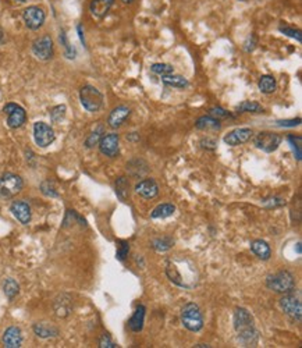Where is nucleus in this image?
Returning a JSON list of instances; mask_svg holds the SVG:
<instances>
[{
  "label": "nucleus",
  "instance_id": "obj_36",
  "mask_svg": "<svg viewBox=\"0 0 302 348\" xmlns=\"http://www.w3.org/2000/svg\"><path fill=\"white\" fill-rule=\"evenodd\" d=\"M288 142L291 145L295 156L298 160H301V137H294V135H288Z\"/></svg>",
  "mask_w": 302,
  "mask_h": 348
},
{
  "label": "nucleus",
  "instance_id": "obj_17",
  "mask_svg": "<svg viewBox=\"0 0 302 348\" xmlns=\"http://www.w3.org/2000/svg\"><path fill=\"white\" fill-rule=\"evenodd\" d=\"M135 192L138 195H141L142 198H145V199H152V198H155L159 194V187H157L155 180L145 178V180H141L135 186Z\"/></svg>",
  "mask_w": 302,
  "mask_h": 348
},
{
  "label": "nucleus",
  "instance_id": "obj_26",
  "mask_svg": "<svg viewBox=\"0 0 302 348\" xmlns=\"http://www.w3.org/2000/svg\"><path fill=\"white\" fill-rule=\"evenodd\" d=\"M162 82L167 86H173V88H180V89H184L189 85V82L187 78L181 76H174V74H169V76L162 77Z\"/></svg>",
  "mask_w": 302,
  "mask_h": 348
},
{
  "label": "nucleus",
  "instance_id": "obj_29",
  "mask_svg": "<svg viewBox=\"0 0 302 348\" xmlns=\"http://www.w3.org/2000/svg\"><path fill=\"white\" fill-rule=\"evenodd\" d=\"M3 291H5V296L7 297L10 301L14 300L20 292L19 283L15 282L14 279H7L5 282V284H3Z\"/></svg>",
  "mask_w": 302,
  "mask_h": 348
},
{
  "label": "nucleus",
  "instance_id": "obj_33",
  "mask_svg": "<svg viewBox=\"0 0 302 348\" xmlns=\"http://www.w3.org/2000/svg\"><path fill=\"white\" fill-rule=\"evenodd\" d=\"M66 112L67 107L64 105H57L55 106L52 110H50V120H52V123H62L64 117H66Z\"/></svg>",
  "mask_w": 302,
  "mask_h": 348
},
{
  "label": "nucleus",
  "instance_id": "obj_49",
  "mask_svg": "<svg viewBox=\"0 0 302 348\" xmlns=\"http://www.w3.org/2000/svg\"><path fill=\"white\" fill-rule=\"evenodd\" d=\"M15 2H20V3H24V2H27V0H15Z\"/></svg>",
  "mask_w": 302,
  "mask_h": 348
},
{
  "label": "nucleus",
  "instance_id": "obj_22",
  "mask_svg": "<svg viewBox=\"0 0 302 348\" xmlns=\"http://www.w3.org/2000/svg\"><path fill=\"white\" fill-rule=\"evenodd\" d=\"M195 127L202 131H219L222 129V124H220V120L209 115L199 117L195 123Z\"/></svg>",
  "mask_w": 302,
  "mask_h": 348
},
{
  "label": "nucleus",
  "instance_id": "obj_45",
  "mask_svg": "<svg viewBox=\"0 0 302 348\" xmlns=\"http://www.w3.org/2000/svg\"><path fill=\"white\" fill-rule=\"evenodd\" d=\"M77 32H78V38L81 39V42H82V45H85V39H84V32H82V25H81V24L77 25Z\"/></svg>",
  "mask_w": 302,
  "mask_h": 348
},
{
  "label": "nucleus",
  "instance_id": "obj_10",
  "mask_svg": "<svg viewBox=\"0 0 302 348\" xmlns=\"http://www.w3.org/2000/svg\"><path fill=\"white\" fill-rule=\"evenodd\" d=\"M32 53L33 56L42 62H47L53 58V39L49 35H43L39 36L32 42Z\"/></svg>",
  "mask_w": 302,
  "mask_h": 348
},
{
  "label": "nucleus",
  "instance_id": "obj_48",
  "mask_svg": "<svg viewBox=\"0 0 302 348\" xmlns=\"http://www.w3.org/2000/svg\"><path fill=\"white\" fill-rule=\"evenodd\" d=\"M195 347H210L208 344H198V345H195Z\"/></svg>",
  "mask_w": 302,
  "mask_h": 348
},
{
  "label": "nucleus",
  "instance_id": "obj_9",
  "mask_svg": "<svg viewBox=\"0 0 302 348\" xmlns=\"http://www.w3.org/2000/svg\"><path fill=\"white\" fill-rule=\"evenodd\" d=\"M24 24L31 31H37L45 24V20H46V14L43 11L42 7L39 6H29L24 10L23 13Z\"/></svg>",
  "mask_w": 302,
  "mask_h": 348
},
{
  "label": "nucleus",
  "instance_id": "obj_15",
  "mask_svg": "<svg viewBox=\"0 0 302 348\" xmlns=\"http://www.w3.org/2000/svg\"><path fill=\"white\" fill-rule=\"evenodd\" d=\"M10 212L21 224H28L31 222V217H32L31 206L25 200H14L10 206Z\"/></svg>",
  "mask_w": 302,
  "mask_h": 348
},
{
  "label": "nucleus",
  "instance_id": "obj_18",
  "mask_svg": "<svg viewBox=\"0 0 302 348\" xmlns=\"http://www.w3.org/2000/svg\"><path fill=\"white\" fill-rule=\"evenodd\" d=\"M53 310L59 318H67L73 310V301L67 294H60L53 302Z\"/></svg>",
  "mask_w": 302,
  "mask_h": 348
},
{
  "label": "nucleus",
  "instance_id": "obj_11",
  "mask_svg": "<svg viewBox=\"0 0 302 348\" xmlns=\"http://www.w3.org/2000/svg\"><path fill=\"white\" fill-rule=\"evenodd\" d=\"M281 141H283V138L280 137L279 134L263 131V133H259L256 135L255 139H254V143H255L256 148L260 149V151H263L266 153H272L279 148Z\"/></svg>",
  "mask_w": 302,
  "mask_h": 348
},
{
  "label": "nucleus",
  "instance_id": "obj_40",
  "mask_svg": "<svg viewBox=\"0 0 302 348\" xmlns=\"http://www.w3.org/2000/svg\"><path fill=\"white\" fill-rule=\"evenodd\" d=\"M209 113H210V116H213V117H216V119H227V117H232V115L228 113V112H226L224 109H222V107H212V109L209 110Z\"/></svg>",
  "mask_w": 302,
  "mask_h": 348
},
{
  "label": "nucleus",
  "instance_id": "obj_14",
  "mask_svg": "<svg viewBox=\"0 0 302 348\" xmlns=\"http://www.w3.org/2000/svg\"><path fill=\"white\" fill-rule=\"evenodd\" d=\"M252 135H254V133L251 129H246V127L236 129L224 135V143L230 145V146H238V145L248 142L252 138Z\"/></svg>",
  "mask_w": 302,
  "mask_h": 348
},
{
  "label": "nucleus",
  "instance_id": "obj_34",
  "mask_svg": "<svg viewBox=\"0 0 302 348\" xmlns=\"http://www.w3.org/2000/svg\"><path fill=\"white\" fill-rule=\"evenodd\" d=\"M59 39H60V42H62L63 48H64V50H66V58L67 59H74L76 58V49L73 48L70 45V42H68V39H67V35L64 31H60V36H59Z\"/></svg>",
  "mask_w": 302,
  "mask_h": 348
},
{
  "label": "nucleus",
  "instance_id": "obj_25",
  "mask_svg": "<svg viewBox=\"0 0 302 348\" xmlns=\"http://www.w3.org/2000/svg\"><path fill=\"white\" fill-rule=\"evenodd\" d=\"M174 212L175 206L173 204H162L152 210L151 217L152 219H166V217H170V216L174 215Z\"/></svg>",
  "mask_w": 302,
  "mask_h": 348
},
{
  "label": "nucleus",
  "instance_id": "obj_16",
  "mask_svg": "<svg viewBox=\"0 0 302 348\" xmlns=\"http://www.w3.org/2000/svg\"><path fill=\"white\" fill-rule=\"evenodd\" d=\"M131 115V109L127 107V106H117V107H114L112 112H110V115H109L108 123L109 125L112 127V129H118V127H121V125L126 123V120L130 117Z\"/></svg>",
  "mask_w": 302,
  "mask_h": 348
},
{
  "label": "nucleus",
  "instance_id": "obj_41",
  "mask_svg": "<svg viewBox=\"0 0 302 348\" xmlns=\"http://www.w3.org/2000/svg\"><path fill=\"white\" fill-rule=\"evenodd\" d=\"M99 347L100 348H116L117 347V344L112 341V339L109 337L108 334H103L99 340Z\"/></svg>",
  "mask_w": 302,
  "mask_h": 348
},
{
  "label": "nucleus",
  "instance_id": "obj_39",
  "mask_svg": "<svg viewBox=\"0 0 302 348\" xmlns=\"http://www.w3.org/2000/svg\"><path fill=\"white\" fill-rule=\"evenodd\" d=\"M128 252H130V245H128L127 241H120L116 258H117L118 261H124L128 257Z\"/></svg>",
  "mask_w": 302,
  "mask_h": 348
},
{
  "label": "nucleus",
  "instance_id": "obj_37",
  "mask_svg": "<svg viewBox=\"0 0 302 348\" xmlns=\"http://www.w3.org/2000/svg\"><path fill=\"white\" fill-rule=\"evenodd\" d=\"M41 191H42L43 195L50 196V198H57L59 196V192H57L55 186L50 181H43L41 184Z\"/></svg>",
  "mask_w": 302,
  "mask_h": 348
},
{
  "label": "nucleus",
  "instance_id": "obj_46",
  "mask_svg": "<svg viewBox=\"0 0 302 348\" xmlns=\"http://www.w3.org/2000/svg\"><path fill=\"white\" fill-rule=\"evenodd\" d=\"M3 38H5V33H3V29L0 28V45L3 42Z\"/></svg>",
  "mask_w": 302,
  "mask_h": 348
},
{
  "label": "nucleus",
  "instance_id": "obj_4",
  "mask_svg": "<svg viewBox=\"0 0 302 348\" xmlns=\"http://www.w3.org/2000/svg\"><path fill=\"white\" fill-rule=\"evenodd\" d=\"M103 94L94 85H84L80 89L81 105L90 113L99 112L103 107Z\"/></svg>",
  "mask_w": 302,
  "mask_h": 348
},
{
  "label": "nucleus",
  "instance_id": "obj_8",
  "mask_svg": "<svg viewBox=\"0 0 302 348\" xmlns=\"http://www.w3.org/2000/svg\"><path fill=\"white\" fill-rule=\"evenodd\" d=\"M56 139L55 130L43 121H37L33 124V141L41 148H47Z\"/></svg>",
  "mask_w": 302,
  "mask_h": 348
},
{
  "label": "nucleus",
  "instance_id": "obj_2",
  "mask_svg": "<svg viewBox=\"0 0 302 348\" xmlns=\"http://www.w3.org/2000/svg\"><path fill=\"white\" fill-rule=\"evenodd\" d=\"M234 329L244 347H251L258 343V332L254 324V318L245 308H237L234 310Z\"/></svg>",
  "mask_w": 302,
  "mask_h": 348
},
{
  "label": "nucleus",
  "instance_id": "obj_1",
  "mask_svg": "<svg viewBox=\"0 0 302 348\" xmlns=\"http://www.w3.org/2000/svg\"><path fill=\"white\" fill-rule=\"evenodd\" d=\"M166 274L171 283L181 288H194L198 283V272L195 265L188 259L171 258L166 263Z\"/></svg>",
  "mask_w": 302,
  "mask_h": 348
},
{
  "label": "nucleus",
  "instance_id": "obj_19",
  "mask_svg": "<svg viewBox=\"0 0 302 348\" xmlns=\"http://www.w3.org/2000/svg\"><path fill=\"white\" fill-rule=\"evenodd\" d=\"M3 344L7 348H20L23 344V333L17 326H10L3 334Z\"/></svg>",
  "mask_w": 302,
  "mask_h": 348
},
{
  "label": "nucleus",
  "instance_id": "obj_44",
  "mask_svg": "<svg viewBox=\"0 0 302 348\" xmlns=\"http://www.w3.org/2000/svg\"><path fill=\"white\" fill-rule=\"evenodd\" d=\"M301 124V119H291V120H283V121H277V125L280 127H295V125Z\"/></svg>",
  "mask_w": 302,
  "mask_h": 348
},
{
  "label": "nucleus",
  "instance_id": "obj_50",
  "mask_svg": "<svg viewBox=\"0 0 302 348\" xmlns=\"http://www.w3.org/2000/svg\"><path fill=\"white\" fill-rule=\"evenodd\" d=\"M238 2H248V0H238Z\"/></svg>",
  "mask_w": 302,
  "mask_h": 348
},
{
  "label": "nucleus",
  "instance_id": "obj_28",
  "mask_svg": "<svg viewBox=\"0 0 302 348\" xmlns=\"http://www.w3.org/2000/svg\"><path fill=\"white\" fill-rule=\"evenodd\" d=\"M237 110L240 113H263V106L259 105L258 102H252V100H245L240 105L237 106Z\"/></svg>",
  "mask_w": 302,
  "mask_h": 348
},
{
  "label": "nucleus",
  "instance_id": "obj_47",
  "mask_svg": "<svg viewBox=\"0 0 302 348\" xmlns=\"http://www.w3.org/2000/svg\"><path fill=\"white\" fill-rule=\"evenodd\" d=\"M121 2H123V3H126V5H131L134 0H121Z\"/></svg>",
  "mask_w": 302,
  "mask_h": 348
},
{
  "label": "nucleus",
  "instance_id": "obj_38",
  "mask_svg": "<svg viewBox=\"0 0 302 348\" xmlns=\"http://www.w3.org/2000/svg\"><path fill=\"white\" fill-rule=\"evenodd\" d=\"M279 31L281 33H284V35L290 36V38L297 39V42H302L301 31H298V29L290 28V27H283V25H281V27H279Z\"/></svg>",
  "mask_w": 302,
  "mask_h": 348
},
{
  "label": "nucleus",
  "instance_id": "obj_35",
  "mask_svg": "<svg viewBox=\"0 0 302 348\" xmlns=\"http://www.w3.org/2000/svg\"><path fill=\"white\" fill-rule=\"evenodd\" d=\"M102 133H103V129L102 127H99L98 130H95L94 133H91L90 135H88V138L85 139V146L86 148H94V146H96L98 143H99L100 138H102Z\"/></svg>",
  "mask_w": 302,
  "mask_h": 348
},
{
  "label": "nucleus",
  "instance_id": "obj_32",
  "mask_svg": "<svg viewBox=\"0 0 302 348\" xmlns=\"http://www.w3.org/2000/svg\"><path fill=\"white\" fill-rule=\"evenodd\" d=\"M151 71L153 74H157V76H169V74H173L174 72V68L170 64H166V63H155L151 66Z\"/></svg>",
  "mask_w": 302,
  "mask_h": 348
},
{
  "label": "nucleus",
  "instance_id": "obj_7",
  "mask_svg": "<svg viewBox=\"0 0 302 348\" xmlns=\"http://www.w3.org/2000/svg\"><path fill=\"white\" fill-rule=\"evenodd\" d=\"M280 308L283 309L286 315H288L291 319L299 322L302 318V304L299 297L294 294V291L284 294V297L280 300Z\"/></svg>",
  "mask_w": 302,
  "mask_h": 348
},
{
  "label": "nucleus",
  "instance_id": "obj_43",
  "mask_svg": "<svg viewBox=\"0 0 302 348\" xmlns=\"http://www.w3.org/2000/svg\"><path fill=\"white\" fill-rule=\"evenodd\" d=\"M201 146L205 149H210V151H213V149H216L217 141L213 138H205L201 141Z\"/></svg>",
  "mask_w": 302,
  "mask_h": 348
},
{
  "label": "nucleus",
  "instance_id": "obj_6",
  "mask_svg": "<svg viewBox=\"0 0 302 348\" xmlns=\"http://www.w3.org/2000/svg\"><path fill=\"white\" fill-rule=\"evenodd\" d=\"M24 187L23 178L14 173H5L0 176V196L13 198L21 192Z\"/></svg>",
  "mask_w": 302,
  "mask_h": 348
},
{
  "label": "nucleus",
  "instance_id": "obj_3",
  "mask_svg": "<svg viewBox=\"0 0 302 348\" xmlns=\"http://www.w3.org/2000/svg\"><path fill=\"white\" fill-rule=\"evenodd\" d=\"M266 286L274 292L279 294H288L291 291H295V279L287 270L269 274L266 279Z\"/></svg>",
  "mask_w": 302,
  "mask_h": 348
},
{
  "label": "nucleus",
  "instance_id": "obj_20",
  "mask_svg": "<svg viewBox=\"0 0 302 348\" xmlns=\"http://www.w3.org/2000/svg\"><path fill=\"white\" fill-rule=\"evenodd\" d=\"M113 5L114 0H92L90 5L91 14L98 20L104 19L110 9L113 7Z\"/></svg>",
  "mask_w": 302,
  "mask_h": 348
},
{
  "label": "nucleus",
  "instance_id": "obj_42",
  "mask_svg": "<svg viewBox=\"0 0 302 348\" xmlns=\"http://www.w3.org/2000/svg\"><path fill=\"white\" fill-rule=\"evenodd\" d=\"M255 48H256V38L254 33H251L250 36H248V39L244 42V50H245V52H252Z\"/></svg>",
  "mask_w": 302,
  "mask_h": 348
},
{
  "label": "nucleus",
  "instance_id": "obj_30",
  "mask_svg": "<svg viewBox=\"0 0 302 348\" xmlns=\"http://www.w3.org/2000/svg\"><path fill=\"white\" fill-rule=\"evenodd\" d=\"M173 245H174V240L170 237H162V239H156L152 241V248H155L159 252L169 251Z\"/></svg>",
  "mask_w": 302,
  "mask_h": 348
},
{
  "label": "nucleus",
  "instance_id": "obj_5",
  "mask_svg": "<svg viewBox=\"0 0 302 348\" xmlns=\"http://www.w3.org/2000/svg\"><path fill=\"white\" fill-rule=\"evenodd\" d=\"M181 323L189 332H199L203 327V315L195 302H189L181 309Z\"/></svg>",
  "mask_w": 302,
  "mask_h": 348
},
{
  "label": "nucleus",
  "instance_id": "obj_23",
  "mask_svg": "<svg viewBox=\"0 0 302 348\" xmlns=\"http://www.w3.org/2000/svg\"><path fill=\"white\" fill-rule=\"evenodd\" d=\"M251 251L255 253L259 259H262V261H268L270 255H272L270 247L263 240H255V241H252L251 243Z\"/></svg>",
  "mask_w": 302,
  "mask_h": 348
},
{
  "label": "nucleus",
  "instance_id": "obj_27",
  "mask_svg": "<svg viewBox=\"0 0 302 348\" xmlns=\"http://www.w3.org/2000/svg\"><path fill=\"white\" fill-rule=\"evenodd\" d=\"M259 91L262 94H266V95H270V94H273L276 91V88H277V81H276V78L273 76H262L259 80Z\"/></svg>",
  "mask_w": 302,
  "mask_h": 348
},
{
  "label": "nucleus",
  "instance_id": "obj_12",
  "mask_svg": "<svg viewBox=\"0 0 302 348\" xmlns=\"http://www.w3.org/2000/svg\"><path fill=\"white\" fill-rule=\"evenodd\" d=\"M3 112L7 115V125L10 129H20L21 125H24L25 120H27V113L24 107H21L17 103H7V105L3 107Z\"/></svg>",
  "mask_w": 302,
  "mask_h": 348
},
{
  "label": "nucleus",
  "instance_id": "obj_13",
  "mask_svg": "<svg viewBox=\"0 0 302 348\" xmlns=\"http://www.w3.org/2000/svg\"><path fill=\"white\" fill-rule=\"evenodd\" d=\"M118 142H120L118 134H104V135H102L99 143H98L100 153H103L104 156H108V158H116V156H118V152H120V143Z\"/></svg>",
  "mask_w": 302,
  "mask_h": 348
},
{
  "label": "nucleus",
  "instance_id": "obj_21",
  "mask_svg": "<svg viewBox=\"0 0 302 348\" xmlns=\"http://www.w3.org/2000/svg\"><path fill=\"white\" fill-rule=\"evenodd\" d=\"M33 333L37 334L41 339H52L59 336V329L56 326H53L50 323H45V322H39L32 326Z\"/></svg>",
  "mask_w": 302,
  "mask_h": 348
},
{
  "label": "nucleus",
  "instance_id": "obj_24",
  "mask_svg": "<svg viewBox=\"0 0 302 348\" xmlns=\"http://www.w3.org/2000/svg\"><path fill=\"white\" fill-rule=\"evenodd\" d=\"M145 312H147V309H145V306L144 305H139L137 309H135L134 315H132V318L130 319V322H128V326H130V329H131L132 332L138 333V332H141L142 330V327H144V320H145Z\"/></svg>",
  "mask_w": 302,
  "mask_h": 348
},
{
  "label": "nucleus",
  "instance_id": "obj_31",
  "mask_svg": "<svg viewBox=\"0 0 302 348\" xmlns=\"http://www.w3.org/2000/svg\"><path fill=\"white\" fill-rule=\"evenodd\" d=\"M128 180L126 177H120L117 181H116V194L121 200H126L128 198Z\"/></svg>",
  "mask_w": 302,
  "mask_h": 348
}]
</instances>
